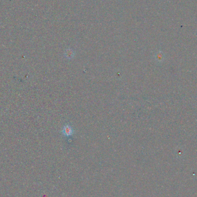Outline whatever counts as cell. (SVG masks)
Instances as JSON below:
<instances>
[{
	"label": "cell",
	"mask_w": 197,
	"mask_h": 197,
	"mask_svg": "<svg viewBox=\"0 0 197 197\" xmlns=\"http://www.w3.org/2000/svg\"><path fill=\"white\" fill-rule=\"evenodd\" d=\"M75 56L74 51L71 49H68L65 51V56L68 59H72Z\"/></svg>",
	"instance_id": "2"
},
{
	"label": "cell",
	"mask_w": 197,
	"mask_h": 197,
	"mask_svg": "<svg viewBox=\"0 0 197 197\" xmlns=\"http://www.w3.org/2000/svg\"><path fill=\"white\" fill-rule=\"evenodd\" d=\"M62 134L66 137H71L74 134V131L73 127L69 125H65L62 129Z\"/></svg>",
	"instance_id": "1"
}]
</instances>
